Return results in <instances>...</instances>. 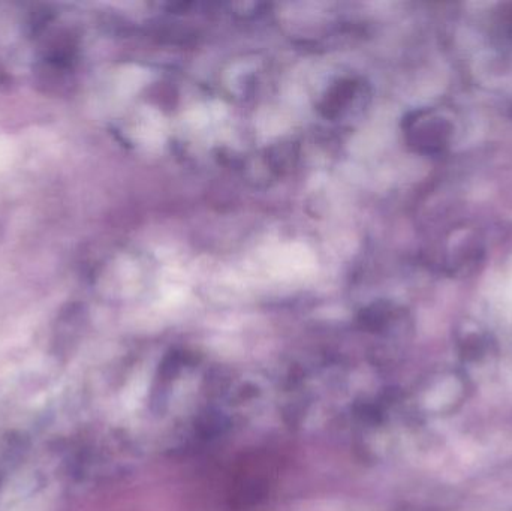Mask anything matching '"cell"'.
I'll return each instance as SVG.
<instances>
[{
    "label": "cell",
    "instance_id": "1",
    "mask_svg": "<svg viewBox=\"0 0 512 511\" xmlns=\"http://www.w3.org/2000/svg\"><path fill=\"white\" fill-rule=\"evenodd\" d=\"M454 125L435 111L421 113L415 119L414 143L427 155H441L453 143Z\"/></svg>",
    "mask_w": 512,
    "mask_h": 511
},
{
    "label": "cell",
    "instance_id": "2",
    "mask_svg": "<svg viewBox=\"0 0 512 511\" xmlns=\"http://www.w3.org/2000/svg\"><path fill=\"white\" fill-rule=\"evenodd\" d=\"M507 27L510 29V35L512 36V11L510 17L507 18Z\"/></svg>",
    "mask_w": 512,
    "mask_h": 511
}]
</instances>
